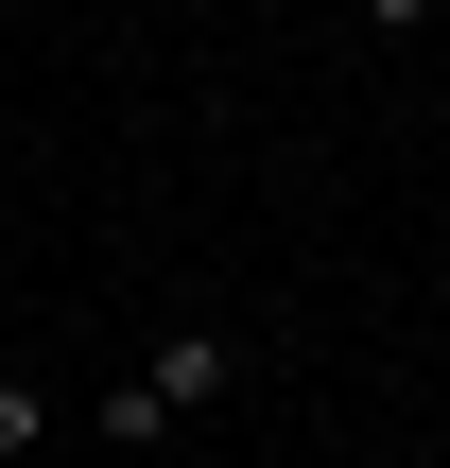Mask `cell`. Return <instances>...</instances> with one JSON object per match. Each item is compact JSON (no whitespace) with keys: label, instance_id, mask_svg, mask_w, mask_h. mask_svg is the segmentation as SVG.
I'll return each mask as SVG.
<instances>
[{"label":"cell","instance_id":"3957f363","mask_svg":"<svg viewBox=\"0 0 450 468\" xmlns=\"http://www.w3.org/2000/svg\"><path fill=\"white\" fill-rule=\"evenodd\" d=\"M364 35H434V0H364Z\"/></svg>","mask_w":450,"mask_h":468},{"label":"cell","instance_id":"6da1fadb","mask_svg":"<svg viewBox=\"0 0 450 468\" xmlns=\"http://www.w3.org/2000/svg\"><path fill=\"white\" fill-rule=\"evenodd\" d=\"M225 382H243V347H225V330H139V365L87 399V434H104L121 468H156L191 417H225Z\"/></svg>","mask_w":450,"mask_h":468},{"label":"cell","instance_id":"277c9868","mask_svg":"<svg viewBox=\"0 0 450 468\" xmlns=\"http://www.w3.org/2000/svg\"><path fill=\"white\" fill-rule=\"evenodd\" d=\"M312 17H364V0H312Z\"/></svg>","mask_w":450,"mask_h":468},{"label":"cell","instance_id":"5b68a950","mask_svg":"<svg viewBox=\"0 0 450 468\" xmlns=\"http://www.w3.org/2000/svg\"><path fill=\"white\" fill-rule=\"evenodd\" d=\"M0 17H17V0H0Z\"/></svg>","mask_w":450,"mask_h":468},{"label":"cell","instance_id":"7a4b0ae2","mask_svg":"<svg viewBox=\"0 0 450 468\" xmlns=\"http://www.w3.org/2000/svg\"><path fill=\"white\" fill-rule=\"evenodd\" d=\"M52 452V382H35V365H0V468H35Z\"/></svg>","mask_w":450,"mask_h":468}]
</instances>
